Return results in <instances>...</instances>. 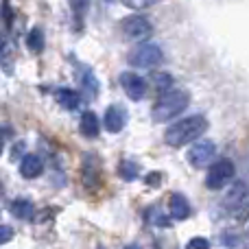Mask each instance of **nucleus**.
Segmentation results:
<instances>
[{"instance_id":"nucleus-1","label":"nucleus","mask_w":249,"mask_h":249,"mask_svg":"<svg viewBox=\"0 0 249 249\" xmlns=\"http://www.w3.org/2000/svg\"><path fill=\"white\" fill-rule=\"evenodd\" d=\"M206 129L208 121L199 114H195V116H186L181 121L168 124V129L164 131V140L168 146H184L193 140H199L206 133Z\"/></svg>"},{"instance_id":"nucleus-2","label":"nucleus","mask_w":249,"mask_h":249,"mask_svg":"<svg viewBox=\"0 0 249 249\" xmlns=\"http://www.w3.org/2000/svg\"><path fill=\"white\" fill-rule=\"evenodd\" d=\"M190 103V94L186 90H171L166 94H162L153 105V116L155 123H168L175 116H179Z\"/></svg>"},{"instance_id":"nucleus-3","label":"nucleus","mask_w":249,"mask_h":249,"mask_svg":"<svg viewBox=\"0 0 249 249\" xmlns=\"http://www.w3.org/2000/svg\"><path fill=\"white\" fill-rule=\"evenodd\" d=\"M162 59H164L162 48H160L158 44H151V42L136 46L127 57V61L133 66V68H155V66L162 64Z\"/></svg>"},{"instance_id":"nucleus-4","label":"nucleus","mask_w":249,"mask_h":249,"mask_svg":"<svg viewBox=\"0 0 249 249\" xmlns=\"http://www.w3.org/2000/svg\"><path fill=\"white\" fill-rule=\"evenodd\" d=\"M121 33L124 35V39L129 42H144L146 37H151L153 33V24L146 20L144 16H129L121 22Z\"/></svg>"},{"instance_id":"nucleus-5","label":"nucleus","mask_w":249,"mask_h":249,"mask_svg":"<svg viewBox=\"0 0 249 249\" xmlns=\"http://www.w3.org/2000/svg\"><path fill=\"white\" fill-rule=\"evenodd\" d=\"M234 164L230 160H216L206 175V186L210 190H221L234 179Z\"/></svg>"},{"instance_id":"nucleus-6","label":"nucleus","mask_w":249,"mask_h":249,"mask_svg":"<svg viewBox=\"0 0 249 249\" xmlns=\"http://www.w3.org/2000/svg\"><path fill=\"white\" fill-rule=\"evenodd\" d=\"M81 184L86 190H96L101 186V160L94 153H86L81 160Z\"/></svg>"},{"instance_id":"nucleus-7","label":"nucleus","mask_w":249,"mask_h":249,"mask_svg":"<svg viewBox=\"0 0 249 249\" xmlns=\"http://www.w3.org/2000/svg\"><path fill=\"white\" fill-rule=\"evenodd\" d=\"M225 208H228L230 212H232L236 219H243V216L247 214V186L243 184V181H238V184H234L232 188H230V193L225 195Z\"/></svg>"},{"instance_id":"nucleus-8","label":"nucleus","mask_w":249,"mask_h":249,"mask_svg":"<svg viewBox=\"0 0 249 249\" xmlns=\"http://www.w3.org/2000/svg\"><path fill=\"white\" fill-rule=\"evenodd\" d=\"M216 155V144L212 140H199L197 144L190 146L188 151V162L195 168H203L206 164L212 162V158Z\"/></svg>"},{"instance_id":"nucleus-9","label":"nucleus","mask_w":249,"mask_h":249,"mask_svg":"<svg viewBox=\"0 0 249 249\" xmlns=\"http://www.w3.org/2000/svg\"><path fill=\"white\" fill-rule=\"evenodd\" d=\"M121 88L131 101H142L146 96V81L140 74L131 72V70L121 74Z\"/></svg>"},{"instance_id":"nucleus-10","label":"nucleus","mask_w":249,"mask_h":249,"mask_svg":"<svg viewBox=\"0 0 249 249\" xmlns=\"http://www.w3.org/2000/svg\"><path fill=\"white\" fill-rule=\"evenodd\" d=\"M103 124L109 133H121L124 129V124H127V109L118 103L109 105L107 112H105V116H103Z\"/></svg>"},{"instance_id":"nucleus-11","label":"nucleus","mask_w":249,"mask_h":249,"mask_svg":"<svg viewBox=\"0 0 249 249\" xmlns=\"http://www.w3.org/2000/svg\"><path fill=\"white\" fill-rule=\"evenodd\" d=\"M77 77H79V83H81V90L86 92L88 99H96V96H99V90H101V83H99V79H96V74L92 72V68L79 66Z\"/></svg>"},{"instance_id":"nucleus-12","label":"nucleus","mask_w":249,"mask_h":249,"mask_svg":"<svg viewBox=\"0 0 249 249\" xmlns=\"http://www.w3.org/2000/svg\"><path fill=\"white\" fill-rule=\"evenodd\" d=\"M44 171V162L39 155L35 153H26L24 158H22L20 162V175L26 177V179H35V177H39Z\"/></svg>"},{"instance_id":"nucleus-13","label":"nucleus","mask_w":249,"mask_h":249,"mask_svg":"<svg viewBox=\"0 0 249 249\" xmlns=\"http://www.w3.org/2000/svg\"><path fill=\"white\" fill-rule=\"evenodd\" d=\"M168 212H171V216L175 221H184L190 216V203L188 199L184 197V195L179 193H173L171 195V201H168Z\"/></svg>"},{"instance_id":"nucleus-14","label":"nucleus","mask_w":249,"mask_h":249,"mask_svg":"<svg viewBox=\"0 0 249 249\" xmlns=\"http://www.w3.org/2000/svg\"><path fill=\"white\" fill-rule=\"evenodd\" d=\"M81 133L86 138H96L101 131V123H99V116L94 112H83L81 114V124H79Z\"/></svg>"},{"instance_id":"nucleus-15","label":"nucleus","mask_w":249,"mask_h":249,"mask_svg":"<svg viewBox=\"0 0 249 249\" xmlns=\"http://www.w3.org/2000/svg\"><path fill=\"white\" fill-rule=\"evenodd\" d=\"M33 212H35V208L29 199H13L11 201V214L16 219L29 221V219H33Z\"/></svg>"},{"instance_id":"nucleus-16","label":"nucleus","mask_w":249,"mask_h":249,"mask_svg":"<svg viewBox=\"0 0 249 249\" xmlns=\"http://www.w3.org/2000/svg\"><path fill=\"white\" fill-rule=\"evenodd\" d=\"M55 101L66 109H77L79 107V94L70 88H59L55 90Z\"/></svg>"},{"instance_id":"nucleus-17","label":"nucleus","mask_w":249,"mask_h":249,"mask_svg":"<svg viewBox=\"0 0 249 249\" xmlns=\"http://www.w3.org/2000/svg\"><path fill=\"white\" fill-rule=\"evenodd\" d=\"M151 83H153V88L158 92L166 94L173 88V77L168 72H162V70H153V72H151Z\"/></svg>"},{"instance_id":"nucleus-18","label":"nucleus","mask_w":249,"mask_h":249,"mask_svg":"<svg viewBox=\"0 0 249 249\" xmlns=\"http://www.w3.org/2000/svg\"><path fill=\"white\" fill-rule=\"evenodd\" d=\"M118 175H121L124 181L138 179V177H140V164L133 162V160H123L121 166H118Z\"/></svg>"},{"instance_id":"nucleus-19","label":"nucleus","mask_w":249,"mask_h":249,"mask_svg":"<svg viewBox=\"0 0 249 249\" xmlns=\"http://www.w3.org/2000/svg\"><path fill=\"white\" fill-rule=\"evenodd\" d=\"M26 46H29V51H33V53H42V48H44V33H42V29H31L29 31V35H26Z\"/></svg>"},{"instance_id":"nucleus-20","label":"nucleus","mask_w":249,"mask_h":249,"mask_svg":"<svg viewBox=\"0 0 249 249\" xmlns=\"http://www.w3.org/2000/svg\"><path fill=\"white\" fill-rule=\"evenodd\" d=\"M186 249H212L210 241L203 236H193L188 243H186Z\"/></svg>"},{"instance_id":"nucleus-21","label":"nucleus","mask_w":249,"mask_h":249,"mask_svg":"<svg viewBox=\"0 0 249 249\" xmlns=\"http://www.w3.org/2000/svg\"><path fill=\"white\" fill-rule=\"evenodd\" d=\"M11 238H13V230L9 228V225H0V245L9 243Z\"/></svg>"},{"instance_id":"nucleus-22","label":"nucleus","mask_w":249,"mask_h":249,"mask_svg":"<svg viewBox=\"0 0 249 249\" xmlns=\"http://www.w3.org/2000/svg\"><path fill=\"white\" fill-rule=\"evenodd\" d=\"M0 11H2V20L7 22V26H11V22H13V18H11V7L4 2L2 7H0Z\"/></svg>"},{"instance_id":"nucleus-23","label":"nucleus","mask_w":249,"mask_h":249,"mask_svg":"<svg viewBox=\"0 0 249 249\" xmlns=\"http://www.w3.org/2000/svg\"><path fill=\"white\" fill-rule=\"evenodd\" d=\"M144 181H146L149 186H160V181H162V175H160V173H149Z\"/></svg>"},{"instance_id":"nucleus-24","label":"nucleus","mask_w":249,"mask_h":249,"mask_svg":"<svg viewBox=\"0 0 249 249\" xmlns=\"http://www.w3.org/2000/svg\"><path fill=\"white\" fill-rule=\"evenodd\" d=\"M127 7L131 9H144V7H151V2H124Z\"/></svg>"},{"instance_id":"nucleus-25","label":"nucleus","mask_w":249,"mask_h":249,"mask_svg":"<svg viewBox=\"0 0 249 249\" xmlns=\"http://www.w3.org/2000/svg\"><path fill=\"white\" fill-rule=\"evenodd\" d=\"M124 249H142V247H140V245H136V243H131V245H127Z\"/></svg>"},{"instance_id":"nucleus-26","label":"nucleus","mask_w":249,"mask_h":249,"mask_svg":"<svg viewBox=\"0 0 249 249\" xmlns=\"http://www.w3.org/2000/svg\"><path fill=\"white\" fill-rule=\"evenodd\" d=\"M2 193H4V188H2V184H0V199H2Z\"/></svg>"},{"instance_id":"nucleus-27","label":"nucleus","mask_w":249,"mask_h":249,"mask_svg":"<svg viewBox=\"0 0 249 249\" xmlns=\"http://www.w3.org/2000/svg\"><path fill=\"white\" fill-rule=\"evenodd\" d=\"M96 249H107V247H105V245H99V247H96Z\"/></svg>"},{"instance_id":"nucleus-28","label":"nucleus","mask_w":249,"mask_h":249,"mask_svg":"<svg viewBox=\"0 0 249 249\" xmlns=\"http://www.w3.org/2000/svg\"><path fill=\"white\" fill-rule=\"evenodd\" d=\"M0 155H2V142H0Z\"/></svg>"},{"instance_id":"nucleus-29","label":"nucleus","mask_w":249,"mask_h":249,"mask_svg":"<svg viewBox=\"0 0 249 249\" xmlns=\"http://www.w3.org/2000/svg\"><path fill=\"white\" fill-rule=\"evenodd\" d=\"M0 51H2V42H0Z\"/></svg>"}]
</instances>
